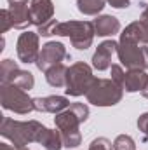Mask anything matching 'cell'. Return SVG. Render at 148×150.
Masks as SVG:
<instances>
[{
    "mask_svg": "<svg viewBox=\"0 0 148 150\" xmlns=\"http://www.w3.org/2000/svg\"><path fill=\"white\" fill-rule=\"evenodd\" d=\"M45 131V126L38 120H14L4 117L0 122V134L9 140L18 150L26 149L30 143H40V138Z\"/></svg>",
    "mask_w": 148,
    "mask_h": 150,
    "instance_id": "6da1fadb",
    "label": "cell"
},
{
    "mask_svg": "<svg viewBox=\"0 0 148 150\" xmlns=\"http://www.w3.org/2000/svg\"><path fill=\"white\" fill-rule=\"evenodd\" d=\"M87 119H89V107L85 103H72L66 110L54 117L56 129H59L63 145L66 149H77L82 143V134L78 127Z\"/></svg>",
    "mask_w": 148,
    "mask_h": 150,
    "instance_id": "7a4b0ae2",
    "label": "cell"
},
{
    "mask_svg": "<svg viewBox=\"0 0 148 150\" xmlns=\"http://www.w3.org/2000/svg\"><path fill=\"white\" fill-rule=\"evenodd\" d=\"M54 35H59V37H68L72 45L78 51H85L92 45V40H94V25L92 21H65V23H59L56 25V30H54Z\"/></svg>",
    "mask_w": 148,
    "mask_h": 150,
    "instance_id": "3957f363",
    "label": "cell"
},
{
    "mask_svg": "<svg viewBox=\"0 0 148 150\" xmlns=\"http://www.w3.org/2000/svg\"><path fill=\"white\" fill-rule=\"evenodd\" d=\"M87 103L94 107H113L122 101L124 87L113 82L111 79H96L91 89L85 94Z\"/></svg>",
    "mask_w": 148,
    "mask_h": 150,
    "instance_id": "277c9868",
    "label": "cell"
},
{
    "mask_svg": "<svg viewBox=\"0 0 148 150\" xmlns=\"http://www.w3.org/2000/svg\"><path fill=\"white\" fill-rule=\"evenodd\" d=\"M35 98L28 94V91L14 86V84H0V103L2 108L11 110L19 115H28L35 110Z\"/></svg>",
    "mask_w": 148,
    "mask_h": 150,
    "instance_id": "5b68a950",
    "label": "cell"
},
{
    "mask_svg": "<svg viewBox=\"0 0 148 150\" xmlns=\"http://www.w3.org/2000/svg\"><path fill=\"white\" fill-rule=\"evenodd\" d=\"M117 56L125 70H148V44L118 40Z\"/></svg>",
    "mask_w": 148,
    "mask_h": 150,
    "instance_id": "8992f818",
    "label": "cell"
},
{
    "mask_svg": "<svg viewBox=\"0 0 148 150\" xmlns=\"http://www.w3.org/2000/svg\"><path fill=\"white\" fill-rule=\"evenodd\" d=\"M96 77L92 74V68L84 63V61H77L68 68V75H66V94L68 96H85L87 91L91 89V86L94 84Z\"/></svg>",
    "mask_w": 148,
    "mask_h": 150,
    "instance_id": "52a82bcc",
    "label": "cell"
},
{
    "mask_svg": "<svg viewBox=\"0 0 148 150\" xmlns=\"http://www.w3.org/2000/svg\"><path fill=\"white\" fill-rule=\"evenodd\" d=\"M0 84H14L25 91H30L35 86V79L32 72L21 70L16 61L4 59L0 63Z\"/></svg>",
    "mask_w": 148,
    "mask_h": 150,
    "instance_id": "ba28073f",
    "label": "cell"
},
{
    "mask_svg": "<svg viewBox=\"0 0 148 150\" xmlns=\"http://www.w3.org/2000/svg\"><path fill=\"white\" fill-rule=\"evenodd\" d=\"M65 59H70V54L66 52L65 44L56 42V40H51V42H47V44L42 45L40 54H38V59H37L35 65H37V68L40 72H47L51 67L59 65Z\"/></svg>",
    "mask_w": 148,
    "mask_h": 150,
    "instance_id": "9c48e42d",
    "label": "cell"
},
{
    "mask_svg": "<svg viewBox=\"0 0 148 150\" xmlns=\"http://www.w3.org/2000/svg\"><path fill=\"white\" fill-rule=\"evenodd\" d=\"M16 52L21 63H26V65L37 63L38 54H40V35L37 32H30V30L21 33L16 42Z\"/></svg>",
    "mask_w": 148,
    "mask_h": 150,
    "instance_id": "30bf717a",
    "label": "cell"
},
{
    "mask_svg": "<svg viewBox=\"0 0 148 150\" xmlns=\"http://www.w3.org/2000/svg\"><path fill=\"white\" fill-rule=\"evenodd\" d=\"M117 45H118V42H115V40L110 38V40L101 42L96 47V51L92 54V68L94 70L105 72V70L110 68L111 67V56L117 52Z\"/></svg>",
    "mask_w": 148,
    "mask_h": 150,
    "instance_id": "8fae6325",
    "label": "cell"
},
{
    "mask_svg": "<svg viewBox=\"0 0 148 150\" xmlns=\"http://www.w3.org/2000/svg\"><path fill=\"white\" fill-rule=\"evenodd\" d=\"M30 14L32 23L35 26H42L54 19V4L52 0H30Z\"/></svg>",
    "mask_w": 148,
    "mask_h": 150,
    "instance_id": "7c38bea8",
    "label": "cell"
},
{
    "mask_svg": "<svg viewBox=\"0 0 148 150\" xmlns=\"http://www.w3.org/2000/svg\"><path fill=\"white\" fill-rule=\"evenodd\" d=\"M35 103V110L37 112H42V113H61L63 110H66L72 103L66 96H44V98H35L33 100Z\"/></svg>",
    "mask_w": 148,
    "mask_h": 150,
    "instance_id": "4fadbf2b",
    "label": "cell"
},
{
    "mask_svg": "<svg viewBox=\"0 0 148 150\" xmlns=\"http://www.w3.org/2000/svg\"><path fill=\"white\" fill-rule=\"evenodd\" d=\"M92 25H94V32H96L98 37H113L115 33L120 32V21L115 16H110V14L96 16Z\"/></svg>",
    "mask_w": 148,
    "mask_h": 150,
    "instance_id": "5bb4252c",
    "label": "cell"
},
{
    "mask_svg": "<svg viewBox=\"0 0 148 150\" xmlns=\"http://www.w3.org/2000/svg\"><path fill=\"white\" fill-rule=\"evenodd\" d=\"M9 14H11V19H12V28H16V30H26L30 25H33L28 4L9 5Z\"/></svg>",
    "mask_w": 148,
    "mask_h": 150,
    "instance_id": "9a60e30c",
    "label": "cell"
},
{
    "mask_svg": "<svg viewBox=\"0 0 148 150\" xmlns=\"http://www.w3.org/2000/svg\"><path fill=\"white\" fill-rule=\"evenodd\" d=\"M147 33H148V23L143 21V19H138V21H132L131 25H127L124 28V32L120 33L118 40L147 44Z\"/></svg>",
    "mask_w": 148,
    "mask_h": 150,
    "instance_id": "2e32d148",
    "label": "cell"
},
{
    "mask_svg": "<svg viewBox=\"0 0 148 150\" xmlns=\"http://www.w3.org/2000/svg\"><path fill=\"white\" fill-rule=\"evenodd\" d=\"M148 82V74L145 70H127L124 77V89L127 93L143 91Z\"/></svg>",
    "mask_w": 148,
    "mask_h": 150,
    "instance_id": "e0dca14e",
    "label": "cell"
},
{
    "mask_svg": "<svg viewBox=\"0 0 148 150\" xmlns=\"http://www.w3.org/2000/svg\"><path fill=\"white\" fill-rule=\"evenodd\" d=\"M44 74H45V80H47L49 86H52V87H66L68 68H66L63 63L51 67V68H49L47 72H44Z\"/></svg>",
    "mask_w": 148,
    "mask_h": 150,
    "instance_id": "ac0fdd59",
    "label": "cell"
},
{
    "mask_svg": "<svg viewBox=\"0 0 148 150\" xmlns=\"http://www.w3.org/2000/svg\"><path fill=\"white\" fill-rule=\"evenodd\" d=\"M40 145L45 150H61L63 145V138H61V133L59 129H49L45 127L42 138H40Z\"/></svg>",
    "mask_w": 148,
    "mask_h": 150,
    "instance_id": "d6986e66",
    "label": "cell"
},
{
    "mask_svg": "<svg viewBox=\"0 0 148 150\" xmlns=\"http://www.w3.org/2000/svg\"><path fill=\"white\" fill-rule=\"evenodd\" d=\"M105 5H106V0H77L78 12L85 16H99Z\"/></svg>",
    "mask_w": 148,
    "mask_h": 150,
    "instance_id": "ffe728a7",
    "label": "cell"
},
{
    "mask_svg": "<svg viewBox=\"0 0 148 150\" xmlns=\"http://www.w3.org/2000/svg\"><path fill=\"white\" fill-rule=\"evenodd\" d=\"M113 150H136V142L129 134H118L113 140Z\"/></svg>",
    "mask_w": 148,
    "mask_h": 150,
    "instance_id": "44dd1931",
    "label": "cell"
},
{
    "mask_svg": "<svg viewBox=\"0 0 148 150\" xmlns=\"http://www.w3.org/2000/svg\"><path fill=\"white\" fill-rule=\"evenodd\" d=\"M89 150H113V143L105 136H98L91 142Z\"/></svg>",
    "mask_w": 148,
    "mask_h": 150,
    "instance_id": "7402d4cb",
    "label": "cell"
},
{
    "mask_svg": "<svg viewBox=\"0 0 148 150\" xmlns=\"http://www.w3.org/2000/svg\"><path fill=\"white\" fill-rule=\"evenodd\" d=\"M110 79L113 82H117L118 86H122L124 87V77H125V72L122 70V67L120 65H111L110 67Z\"/></svg>",
    "mask_w": 148,
    "mask_h": 150,
    "instance_id": "603a6c76",
    "label": "cell"
},
{
    "mask_svg": "<svg viewBox=\"0 0 148 150\" xmlns=\"http://www.w3.org/2000/svg\"><path fill=\"white\" fill-rule=\"evenodd\" d=\"M56 25H58V19H51L49 23H45V25H42V26H38L37 33L40 37H51V35H54V30H56Z\"/></svg>",
    "mask_w": 148,
    "mask_h": 150,
    "instance_id": "cb8c5ba5",
    "label": "cell"
},
{
    "mask_svg": "<svg viewBox=\"0 0 148 150\" xmlns=\"http://www.w3.org/2000/svg\"><path fill=\"white\" fill-rule=\"evenodd\" d=\"M0 21H2V33H7L11 28H12V19H11V14H9V9H2L0 11Z\"/></svg>",
    "mask_w": 148,
    "mask_h": 150,
    "instance_id": "d4e9b609",
    "label": "cell"
},
{
    "mask_svg": "<svg viewBox=\"0 0 148 150\" xmlns=\"http://www.w3.org/2000/svg\"><path fill=\"white\" fill-rule=\"evenodd\" d=\"M138 129L143 133L145 140H148V112L140 115V119H138Z\"/></svg>",
    "mask_w": 148,
    "mask_h": 150,
    "instance_id": "484cf974",
    "label": "cell"
},
{
    "mask_svg": "<svg viewBox=\"0 0 148 150\" xmlns=\"http://www.w3.org/2000/svg\"><path fill=\"white\" fill-rule=\"evenodd\" d=\"M106 2L110 4L111 7H115V9H127L131 0H106Z\"/></svg>",
    "mask_w": 148,
    "mask_h": 150,
    "instance_id": "4316f807",
    "label": "cell"
},
{
    "mask_svg": "<svg viewBox=\"0 0 148 150\" xmlns=\"http://www.w3.org/2000/svg\"><path fill=\"white\" fill-rule=\"evenodd\" d=\"M0 150H18L14 145H7V143H0Z\"/></svg>",
    "mask_w": 148,
    "mask_h": 150,
    "instance_id": "83f0119b",
    "label": "cell"
},
{
    "mask_svg": "<svg viewBox=\"0 0 148 150\" xmlns=\"http://www.w3.org/2000/svg\"><path fill=\"white\" fill-rule=\"evenodd\" d=\"M141 19L148 23V4L145 5V9H143V12H141Z\"/></svg>",
    "mask_w": 148,
    "mask_h": 150,
    "instance_id": "f1b7e54d",
    "label": "cell"
},
{
    "mask_svg": "<svg viewBox=\"0 0 148 150\" xmlns=\"http://www.w3.org/2000/svg\"><path fill=\"white\" fill-rule=\"evenodd\" d=\"M9 5H14V4H28V0H7Z\"/></svg>",
    "mask_w": 148,
    "mask_h": 150,
    "instance_id": "f546056e",
    "label": "cell"
},
{
    "mask_svg": "<svg viewBox=\"0 0 148 150\" xmlns=\"http://www.w3.org/2000/svg\"><path fill=\"white\" fill-rule=\"evenodd\" d=\"M141 94H143V98H147L148 100V82H147V86H145V89L141 91Z\"/></svg>",
    "mask_w": 148,
    "mask_h": 150,
    "instance_id": "4dcf8cb0",
    "label": "cell"
},
{
    "mask_svg": "<svg viewBox=\"0 0 148 150\" xmlns=\"http://www.w3.org/2000/svg\"><path fill=\"white\" fill-rule=\"evenodd\" d=\"M147 44H148V33H147Z\"/></svg>",
    "mask_w": 148,
    "mask_h": 150,
    "instance_id": "1f68e13d",
    "label": "cell"
},
{
    "mask_svg": "<svg viewBox=\"0 0 148 150\" xmlns=\"http://www.w3.org/2000/svg\"><path fill=\"white\" fill-rule=\"evenodd\" d=\"M23 150H28V149H23Z\"/></svg>",
    "mask_w": 148,
    "mask_h": 150,
    "instance_id": "d6a6232c",
    "label": "cell"
}]
</instances>
